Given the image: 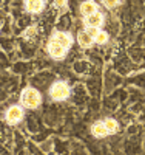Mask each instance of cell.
I'll return each instance as SVG.
<instances>
[{
    "label": "cell",
    "mask_w": 145,
    "mask_h": 155,
    "mask_svg": "<svg viewBox=\"0 0 145 155\" xmlns=\"http://www.w3.org/2000/svg\"><path fill=\"white\" fill-rule=\"evenodd\" d=\"M20 99H22V106L26 107V109H36V107L40 106V102H42L40 93H39L36 88H31V87L23 90Z\"/></svg>",
    "instance_id": "6da1fadb"
},
{
    "label": "cell",
    "mask_w": 145,
    "mask_h": 155,
    "mask_svg": "<svg viewBox=\"0 0 145 155\" xmlns=\"http://www.w3.org/2000/svg\"><path fill=\"white\" fill-rule=\"evenodd\" d=\"M49 96L54 101H65L70 96V87L67 82H54L49 88Z\"/></svg>",
    "instance_id": "7a4b0ae2"
},
{
    "label": "cell",
    "mask_w": 145,
    "mask_h": 155,
    "mask_svg": "<svg viewBox=\"0 0 145 155\" xmlns=\"http://www.w3.org/2000/svg\"><path fill=\"white\" fill-rule=\"evenodd\" d=\"M48 53H49V56L52 59H63L65 56H67V48H65L63 45H60L59 42L49 39V42H48Z\"/></svg>",
    "instance_id": "3957f363"
},
{
    "label": "cell",
    "mask_w": 145,
    "mask_h": 155,
    "mask_svg": "<svg viewBox=\"0 0 145 155\" xmlns=\"http://www.w3.org/2000/svg\"><path fill=\"white\" fill-rule=\"evenodd\" d=\"M22 118H23V110L19 106H11L5 116L6 123H9V124H17L19 121H22Z\"/></svg>",
    "instance_id": "277c9868"
},
{
    "label": "cell",
    "mask_w": 145,
    "mask_h": 155,
    "mask_svg": "<svg viewBox=\"0 0 145 155\" xmlns=\"http://www.w3.org/2000/svg\"><path fill=\"white\" fill-rule=\"evenodd\" d=\"M51 39H52V41H56V42H59L60 45H63L67 50L73 45V37H71V34L63 33V31H57V33H54Z\"/></svg>",
    "instance_id": "5b68a950"
},
{
    "label": "cell",
    "mask_w": 145,
    "mask_h": 155,
    "mask_svg": "<svg viewBox=\"0 0 145 155\" xmlns=\"http://www.w3.org/2000/svg\"><path fill=\"white\" fill-rule=\"evenodd\" d=\"M77 42H79V45H80V47L88 48V47L93 45V42H94V36H91L90 31H80V33L77 34Z\"/></svg>",
    "instance_id": "8992f818"
},
{
    "label": "cell",
    "mask_w": 145,
    "mask_h": 155,
    "mask_svg": "<svg viewBox=\"0 0 145 155\" xmlns=\"http://www.w3.org/2000/svg\"><path fill=\"white\" fill-rule=\"evenodd\" d=\"M43 5H45L43 0H26V2H25V8H26V11L31 12V14L40 12V11L43 9Z\"/></svg>",
    "instance_id": "52a82bcc"
},
{
    "label": "cell",
    "mask_w": 145,
    "mask_h": 155,
    "mask_svg": "<svg viewBox=\"0 0 145 155\" xmlns=\"http://www.w3.org/2000/svg\"><path fill=\"white\" fill-rule=\"evenodd\" d=\"M102 23H103V17H102V14H99V12L85 17V25L90 27V28H99Z\"/></svg>",
    "instance_id": "ba28073f"
},
{
    "label": "cell",
    "mask_w": 145,
    "mask_h": 155,
    "mask_svg": "<svg viewBox=\"0 0 145 155\" xmlns=\"http://www.w3.org/2000/svg\"><path fill=\"white\" fill-rule=\"evenodd\" d=\"M91 134H93L94 137H97V138H103V137L110 135V132H108L107 126H105V123H96V124H93V127H91Z\"/></svg>",
    "instance_id": "9c48e42d"
},
{
    "label": "cell",
    "mask_w": 145,
    "mask_h": 155,
    "mask_svg": "<svg viewBox=\"0 0 145 155\" xmlns=\"http://www.w3.org/2000/svg\"><path fill=\"white\" fill-rule=\"evenodd\" d=\"M80 11L84 12L85 16H91V14H96L97 12V5L93 2V0H87V2L82 3Z\"/></svg>",
    "instance_id": "30bf717a"
},
{
    "label": "cell",
    "mask_w": 145,
    "mask_h": 155,
    "mask_svg": "<svg viewBox=\"0 0 145 155\" xmlns=\"http://www.w3.org/2000/svg\"><path fill=\"white\" fill-rule=\"evenodd\" d=\"M103 123H105V126H107V129H108L110 134H116V132H117V123H116V120L107 118Z\"/></svg>",
    "instance_id": "8fae6325"
},
{
    "label": "cell",
    "mask_w": 145,
    "mask_h": 155,
    "mask_svg": "<svg viewBox=\"0 0 145 155\" xmlns=\"http://www.w3.org/2000/svg\"><path fill=\"white\" fill-rule=\"evenodd\" d=\"M94 41H96L97 44H105V42L108 41V34L105 33V31H99L97 36L94 37Z\"/></svg>",
    "instance_id": "7c38bea8"
},
{
    "label": "cell",
    "mask_w": 145,
    "mask_h": 155,
    "mask_svg": "<svg viewBox=\"0 0 145 155\" xmlns=\"http://www.w3.org/2000/svg\"><path fill=\"white\" fill-rule=\"evenodd\" d=\"M36 33H37V28L36 27H30V28H26L23 31V37L25 39H33L36 36Z\"/></svg>",
    "instance_id": "4fadbf2b"
},
{
    "label": "cell",
    "mask_w": 145,
    "mask_h": 155,
    "mask_svg": "<svg viewBox=\"0 0 145 155\" xmlns=\"http://www.w3.org/2000/svg\"><path fill=\"white\" fill-rule=\"evenodd\" d=\"M119 2H121V0H102L103 6H105V8H108V9L117 6V5H119Z\"/></svg>",
    "instance_id": "5bb4252c"
},
{
    "label": "cell",
    "mask_w": 145,
    "mask_h": 155,
    "mask_svg": "<svg viewBox=\"0 0 145 155\" xmlns=\"http://www.w3.org/2000/svg\"><path fill=\"white\" fill-rule=\"evenodd\" d=\"M54 3H56V6H59V8H63L65 5H67V0H54Z\"/></svg>",
    "instance_id": "9a60e30c"
}]
</instances>
